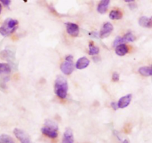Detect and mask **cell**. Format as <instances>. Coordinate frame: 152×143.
Returning <instances> with one entry per match:
<instances>
[{"instance_id": "52a82bcc", "label": "cell", "mask_w": 152, "mask_h": 143, "mask_svg": "<svg viewBox=\"0 0 152 143\" xmlns=\"http://www.w3.org/2000/svg\"><path fill=\"white\" fill-rule=\"evenodd\" d=\"M132 99V95L128 94L126 96H123L119 99L118 102H117V106L118 108H125L126 107L129 106L130 105Z\"/></svg>"}, {"instance_id": "3957f363", "label": "cell", "mask_w": 152, "mask_h": 143, "mask_svg": "<svg viewBox=\"0 0 152 143\" xmlns=\"http://www.w3.org/2000/svg\"><path fill=\"white\" fill-rule=\"evenodd\" d=\"M74 69V59L71 55H68L65 57V61L61 64L60 70L65 75H70L72 74Z\"/></svg>"}, {"instance_id": "2e32d148", "label": "cell", "mask_w": 152, "mask_h": 143, "mask_svg": "<svg viewBox=\"0 0 152 143\" xmlns=\"http://www.w3.org/2000/svg\"><path fill=\"white\" fill-rule=\"evenodd\" d=\"M109 17L113 20H117V19H120L123 17V13L120 10H113L110 12Z\"/></svg>"}, {"instance_id": "44dd1931", "label": "cell", "mask_w": 152, "mask_h": 143, "mask_svg": "<svg viewBox=\"0 0 152 143\" xmlns=\"http://www.w3.org/2000/svg\"><path fill=\"white\" fill-rule=\"evenodd\" d=\"M123 39H124L125 42H134L135 39H136V37L134 36V35L132 33L129 32L125 34Z\"/></svg>"}, {"instance_id": "8992f818", "label": "cell", "mask_w": 152, "mask_h": 143, "mask_svg": "<svg viewBox=\"0 0 152 143\" xmlns=\"http://www.w3.org/2000/svg\"><path fill=\"white\" fill-rule=\"evenodd\" d=\"M66 31L69 35L76 37L80 34V28L78 25L72 22H68L66 23Z\"/></svg>"}, {"instance_id": "ba28073f", "label": "cell", "mask_w": 152, "mask_h": 143, "mask_svg": "<svg viewBox=\"0 0 152 143\" xmlns=\"http://www.w3.org/2000/svg\"><path fill=\"white\" fill-rule=\"evenodd\" d=\"M90 64V60L86 57H81L76 62L75 67L78 70H83L87 68Z\"/></svg>"}, {"instance_id": "9c48e42d", "label": "cell", "mask_w": 152, "mask_h": 143, "mask_svg": "<svg viewBox=\"0 0 152 143\" xmlns=\"http://www.w3.org/2000/svg\"><path fill=\"white\" fill-rule=\"evenodd\" d=\"M42 133L45 135V136H48V137L50 138V139H55L58 136L57 131L54 130V129L49 128L47 127H43L41 129Z\"/></svg>"}, {"instance_id": "cb8c5ba5", "label": "cell", "mask_w": 152, "mask_h": 143, "mask_svg": "<svg viewBox=\"0 0 152 143\" xmlns=\"http://www.w3.org/2000/svg\"><path fill=\"white\" fill-rule=\"evenodd\" d=\"M0 1L6 7H8L10 4V0H0Z\"/></svg>"}, {"instance_id": "30bf717a", "label": "cell", "mask_w": 152, "mask_h": 143, "mask_svg": "<svg viewBox=\"0 0 152 143\" xmlns=\"http://www.w3.org/2000/svg\"><path fill=\"white\" fill-rule=\"evenodd\" d=\"M62 143H74V134H73L72 131L70 128L66 129L64 133Z\"/></svg>"}, {"instance_id": "6da1fadb", "label": "cell", "mask_w": 152, "mask_h": 143, "mask_svg": "<svg viewBox=\"0 0 152 143\" xmlns=\"http://www.w3.org/2000/svg\"><path fill=\"white\" fill-rule=\"evenodd\" d=\"M68 85L66 79L61 76L58 77L54 85V91L56 96L62 99H65L68 94Z\"/></svg>"}, {"instance_id": "484cf974", "label": "cell", "mask_w": 152, "mask_h": 143, "mask_svg": "<svg viewBox=\"0 0 152 143\" xmlns=\"http://www.w3.org/2000/svg\"><path fill=\"white\" fill-rule=\"evenodd\" d=\"M89 35H90L91 36H92V37H95V38H98V37H99V34H98L97 32L90 33V34H89Z\"/></svg>"}, {"instance_id": "7a4b0ae2", "label": "cell", "mask_w": 152, "mask_h": 143, "mask_svg": "<svg viewBox=\"0 0 152 143\" xmlns=\"http://www.w3.org/2000/svg\"><path fill=\"white\" fill-rule=\"evenodd\" d=\"M18 25V21L16 19H6L2 24L1 27H0V34L3 36H7L10 34H13L15 32V31L17 28Z\"/></svg>"}, {"instance_id": "d6986e66", "label": "cell", "mask_w": 152, "mask_h": 143, "mask_svg": "<svg viewBox=\"0 0 152 143\" xmlns=\"http://www.w3.org/2000/svg\"><path fill=\"white\" fill-rule=\"evenodd\" d=\"M45 127L49 128L54 129V130H56V131H58V129H59L58 125L56 124L55 122L52 121V120H46L45 123Z\"/></svg>"}, {"instance_id": "8fae6325", "label": "cell", "mask_w": 152, "mask_h": 143, "mask_svg": "<svg viewBox=\"0 0 152 143\" xmlns=\"http://www.w3.org/2000/svg\"><path fill=\"white\" fill-rule=\"evenodd\" d=\"M110 4V0H101L97 6V11L101 14L106 13Z\"/></svg>"}, {"instance_id": "9a60e30c", "label": "cell", "mask_w": 152, "mask_h": 143, "mask_svg": "<svg viewBox=\"0 0 152 143\" xmlns=\"http://www.w3.org/2000/svg\"><path fill=\"white\" fill-rule=\"evenodd\" d=\"M0 57L2 59L10 61L11 59H14V54L11 51H10V50H4L0 53Z\"/></svg>"}, {"instance_id": "7c38bea8", "label": "cell", "mask_w": 152, "mask_h": 143, "mask_svg": "<svg viewBox=\"0 0 152 143\" xmlns=\"http://www.w3.org/2000/svg\"><path fill=\"white\" fill-rule=\"evenodd\" d=\"M129 47H128L126 44H121L115 47L116 54L118 55V56H125V55L127 54V53H129Z\"/></svg>"}, {"instance_id": "ffe728a7", "label": "cell", "mask_w": 152, "mask_h": 143, "mask_svg": "<svg viewBox=\"0 0 152 143\" xmlns=\"http://www.w3.org/2000/svg\"><path fill=\"white\" fill-rule=\"evenodd\" d=\"M0 143H15L13 138L6 134H2L0 136Z\"/></svg>"}, {"instance_id": "7402d4cb", "label": "cell", "mask_w": 152, "mask_h": 143, "mask_svg": "<svg viewBox=\"0 0 152 143\" xmlns=\"http://www.w3.org/2000/svg\"><path fill=\"white\" fill-rule=\"evenodd\" d=\"M121 44H125V40L124 39H123V37H121V36H117V38L114 39V47H116L117 46L120 45Z\"/></svg>"}, {"instance_id": "83f0119b", "label": "cell", "mask_w": 152, "mask_h": 143, "mask_svg": "<svg viewBox=\"0 0 152 143\" xmlns=\"http://www.w3.org/2000/svg\"><path fill=\"white\" fill-rule=\"evenodd\" d=\"M125 1H126V2H132V1H134V0H125Z\"/></svg>"}, {"instance_id": "5bb4252c", "label": "cell", "mask_w": 152, "mask_h": 143, "mask_svg": "<svg viewBox=\"0 0 152 143\" xmlns=\"http://www.w3.org/2000/svg\"><path fill=\"white\" fill-rule=\"evenodd\" d=\"M138 72L143 77H151L152 76V65L150 67L143 66L141 67L138 70Z\"/></svg>"}, {"instance_id": "277c9868", "label": "cell", "mask_w": 152, "mask_h": 143, "mask_svg": "<svg viewBox=\"0 0 152 143\" xmlns=\"http://www.w3.org/2000/svg\"><path fill=\"white\" fill-rule=\"evenodd\" d=\"M13 134H14L15 136L20 141L21 143H34L31 140L29 136L21 129L15 128L13 130Z\"/></svg>"}, {"instance_id": "4316f807", "label": "cell", "mask_w": 152, "mask_h": 143, "mask_svg": "<svg viewBox=\"0 0 152 143\" xmlns=\"http://www.w3.org/2000/svg\"><path fill=\"white\" fill-rule=\"evenodd\" d=\"M122 143H129V141L128 140V139H123V140L122 141Z\"/></svg>"}, {"instance_id": "f546056e", "label": "cell", "mask_w": 152, "mask_h": 143, "mask_svg": "<svg viewBox=\"0 0 152 143\" xmlns=\"http://www.w3.org/2000/svg\"><path fill=\"white\" fill-rule=\"evenodd\" d=\"M24 1H25V2H27V0H24Z\"/></svg>"}, {"instance_id": "f1b7e54d", "label": "cell", "mask_w": 152, "mask_h": 143, "mask_svg": "<svg viewBox=\"0 0 152 143\" xmlns=\"http://www.w3.org/2000/svg\"><path fill=\"white\" fill-rule=\"evenodd\" d=\"M1 10H2V7H1V4H0V14H1Z\"/></svg>"}, {"instance_id": "ac0fdd59", "label": "cell", "mask_w": 152, "mask_h": 143, "mask_svg": "<svg viewBox=\"0 0 152 143\" xmlns=\"http://www.w3.org/2000/svg\"><path fill=\"white\" fill-rule=\"evenodd\" d=\"M11 72V68L7 63H0V74H8Z\"/></svg>"}, {"instance_id": "603a6c76", "label": "cell", "mask_w": 152, "mask_h": 143, "mask_svg": "<svg viewBox=\"0 0 152 143\" xmlns=\"http://www.w3.org/2000/svg\"><path fill=\"white\" fill-rule=\"evenodd\" d=\"M120 80V75L117 72H114L112 75V81L114 82H117Z\"/></svg>"}, {"instance_id": "5b68a950", "label": "cell", "mask_w": 152, "mask_h": 143, "mask_svg": "<svg viewBox=\"0 0 152 143\" xmlns=\"http://www.w3.org/2000/svg\"><path fill=\"white\" fill-rule=\"evenodd\" d=\"M114 27L110 22H106L102 25L100 31L99 33V36L101 39H105L108 37L113 31Z\"/></svg>"}, {"instance_id": "d4e9b609", "label": "cell", "mask_w": 152, "mask_h": 143, "mask_svg": "<svg viewBox=\"0 0 152 143\" xmlns=\"http://www.w3.org/2000/svg\"><path fill=\"white\" fill-rule=\"evenodd\" d=\"M111 108L114 110V111H117V108H118V106H117V102H111Z\"/></svg>"}, {"instance_id": "4fadbf2b", "label": "cell", "mask_w": 152, "mask_h": 143, "mask_svg": "<svg viewBox=\"0 0 152 143\" xmlns=\"http://www.w3.org/2000/svg\"><path fill=\"white\" fill-rule=\"evenodd\" d=\"M139 25L143 28H152V17L148 18L147 16H141L139 19Z\"/></svg>"}, {"instance_id": "e0dca14e", "label": "cell", "mask_w": 152, "mask_h": 143, "mask_svg": "<svg viewBox=\"0 0 152 143\" xmlns=\"http://www.w3.org/2000/svg\"><path fill=\"white\" fill-rule=\"evenodd\" d=\"M88 47H89V50H88L89 55H91V56H95V55L99 53V47H96V46L94 45V42H89Z\"/></svg>"}]
</instances>
